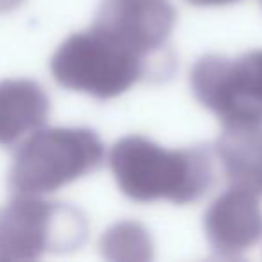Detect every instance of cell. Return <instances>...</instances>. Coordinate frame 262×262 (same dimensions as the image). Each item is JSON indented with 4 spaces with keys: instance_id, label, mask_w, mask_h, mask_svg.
I'll return each instance as SVG.
<instances>
[{
    "instance_id": "cell-1",
    "label": "cell",
    "mask_w": 262,
    "mask_h": 262,
    "mask_svg": "<svg viewBox=\"0 0 262 262\" xmlns=\"http://www.w3.org/2000/svg\"><path fill=\"white\" fill-rule=\"evenodd\" d=\"M108 162L120 192L137 203L167 200L189 205L215 183L214 155L208 146L165 149L146 137L129 135L115 142Z\"/></svg>"
},
{
    "instance_id": "cell-2",
    "label": "cell",
    "mask_w": 262,
    "mask_h": 262,
    "mask_svg": "<svg viewBox=\"0 0 262 262\" xmlns=\"http://www.w3.org/2000/svg\"><path fill=\"white\" fill-rule=\"evenodd\" d=\"M59 86L88 94L99 101L122 95L139 81L169 79V74L90 27L69 36L51 59Z\"/></svg>"
},
{
    "instance_id": "cell-3",
    "label": "cell",
    "mask_w": 262,
    "mask_h": 262,
    "mask_svg": "<svg viewBox=\"0 0 262 262\" xmlns=\"http://www.w3.org/2000/svg\"><path fill=\"white\" fill-rule=\"evenodd\" d=\"M104 144L90 127H40L16 149L9 171L15 194L43 196L104 165Z\"/></svg>"
},
{
    "instance_id": "cell-4",
    "label": "cell",
    "mask_w": 262,
    "mask_h": 262,
    "mask_svg": "<svg viewBox=\"0 0 262 262\" xmlns=\"http://www.w3.org/2000/svg\"><path fill=\"white\" fill-rule=\"evenodd\" d=\"M88 221L79 208L31 194H16L0 208V260H34L84 244Z\"/></svg>"
},
{
    "instance_id": "cell-5",
    "label": "cell",
    "mask_w": 262,
    "mask_h": 262,
    "mask_svg": "<svg viewBox=\"0 0 262 262\" xmlns=\"http://www.w3.org/2000/svg\"><path fill=\"white\" fill-rule=\"evenodd\" d=\"M190 86L225 127L262 124V51L241 58L203 56L190 70Z\"/></svg>"
},
{
    "instance_id": "cell-6",
    "label": "cell",
    "mask_w": 262,
    "mask_h": 262,
    "mask_svg": "<svg viewBox=\"0 0 262 262\" xmlns=\"http://www.w3.org/2000/svg\"><path fill=\"white\" fill-rule=\"evenodd\" d=\"M174 24L176 9L169 0H102L92 27L172 76L169 38Z\"/></svg>"
},
{
    "instance_id": "cell-7",
    "label": "cell",
    "mask_w": 262,
    "mask_h": 262,
    "mask_svg": "<svg viewBox=\"0 0 262 262\" xmlns=\"http://www.w3.org/2000/svg\"><path fill=\"white\" fill-rule=\"evenodd\" d=\"M205 235L215 255L241 257L262 237V208L258 196L230 185L208 207L203 219Z\"/></svg>"
},
{
    "instance_id": "cell-8",
    "label": "cell",
    "mask_w": 262,
    "mask_h": 262,
    "mask_svg": "<svg viewBox=\"0 0 262 262\" xmlns=\"http://www.w3.org/2000/svg\"><path fill=\"white\" fill-rule=\"evenodd\" d=\"M51 99L33 79L0 81V146L11 147L45 126Z\"/></svg>"
},
{
    "instance_id": "cell-9",
    "label": "cell",
    "mask_w": 262,
    "mask_h": 262,
    "mask_svg": "<svg viewBox=\"0 0 262 262\" xmlns=\"http://www.w3.org/2000/svg\"><path fill=\"white\" fill-rule=\"evenodd\" d=\"M214 151L230 185L262 196V124L226 126Z\"/></svg>"
},
{
    "instance_id": "cell-10",
    "label": "cell",
    "mask_w": 262,
    "mask_h": 262,
    "mask_svg": "<svg viewBox=\"0 0 262 262\" xmlns=\"http://www.w3.org/2000/svg\"><path fill=\"white\" fill-rule=\"evenodd\" d=\"M153 239L137 221H120L101 237V253L110 260L144 262L153 258Z\"/></svg>"
},
{
    "instance_id": "cell-11",
    "label": "cell",
    "mask_w": 262,
    "mask_h": 262,
    "mask_svg": "<svg viewBox=\"0 0 262 262\" xmlns=\"http://www.w3.org/2000/svg\"><path fill=\"white\" fill-rule=\"evenodd\" d=\"M192 6H200V8H217V6H230L241 2V0H187Z\"/></svg>"
},
{
    "instance_id": "cell-12",
    "label": "cell",
    "mask_w": 262,
    "mask_h": 262,
    "mask_svg": "<svg viewBox=\"0 0 262 262\" xmlns=\"http://www.w3.org/2000/svg\"><path fill=\"white\" fill-rule=\"evenodd\" d=\"M24 0H0V13H9L16 9Z\"/></svg>"
},
{
    "instance_id": "cell-13",
    "label": "cell",
    "mask_w": 262,
    "mask_h": 262,
    "mask_svg": "<svg viewBox=\"0 0 262 262\" xmlns=\"http://www.w3.org/2000/svg\"><path fill=\"white\" fill-rule=\"evenodd\" d=\"M260 2H262V0H260Z\"/></svg>"
}]
</instances>
